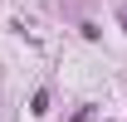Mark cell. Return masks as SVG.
Returning a JSON list of instances; mask_svg holds the SVG:
<instances>
[{
  "mask_svg": "<svg viewBox=\"0 0 127 122\" xmlns=\"http://www.w3.org/2000/svg\"><path fill=\"white\" fill-rule=\"evenodd\" d=\"M73 122H93V107H83V112H78V117H73Z\"/></svg>",
  "mask_w": 127,
  "mask_h": 122,
  "instance_id": "6da1fadb",
  "label": "cell"
}]
</instances>
